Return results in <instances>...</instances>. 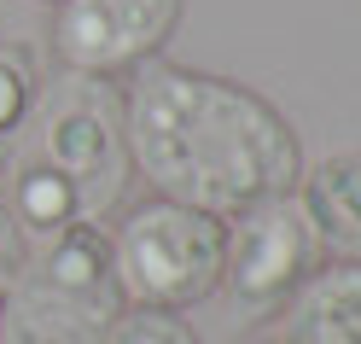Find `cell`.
Listing matches in <instances>:
<instances>
[{
	"instance_id": "cell-4",
	"label": "cell",
	"mask_w": 361,
	"mask_h": 344,
	"mask_svg": "<svg viewBox=\"0 0 361 344\" xmlns=\"http://www.w3.org/2000/svg\"><path fill=\"white\" fill-rule=\"evenodd\" d=\"M24 134L30 141H18V146L41 152L59 175H71L87 222L117 210V198L134 175V158H128V134H123V100L99 76H71L53 94L41 88V105Z\"/></svg>"
},
{
	"instance_id": "cell-7",
	"label": "cell",
	"mask_w": 361,
	"mask_h": 344,
	"mask_svg": "<svg viewBox=\"0 0 361 344\" xmlns=\"http://www.w3.org/2000/svg\"><path fill=\"white\" fill-rule=\"evenodd\" d=\"M6 222L24 251H41L64 227L87 222V210H82V193L71 187V175H59L41 152L18 146L6 164Z\"/></svg>"
},
{
	"instance_id": "cell-12",
	"label": "cell",
	"mask_w": 361,
	"mask_h": 344,
	"mask_svg": "<svg viewBox=\"0 0 361 344\" xmlns=\"http://www.w3.org/2000/svg\"><path fill=\"white\" fill-rule=\"evenodd\" d=\"M245 344H280V338H245Z\"/></svg>"
},
{
	"instance_id": "cell-1",
	"label": "cell",
	"mask_w": 361,
	"mask_h": 344,
	"mask_svg": "<svg viewBox=\"0 0 361 344\" xmlns=\"http://www.w3.org/2000/svg\"><path fill=\"white\" fill-rule=\"evenodd\" d=\"M123 134L134 175H146L157 198L221 222L274 193H298L309 170L298 129L274 100L169 59L134 71L123 94Z\"/></svg>"
},
{
	"instance_id": "cell-8",
	"label": "cell",
	"mask_w": 361,
	"mask_h": 344,
	"mask_svg": "<svg viewBox=\"0 0 361 344\" xmlns=\"http://www.w3.org/2000/svg\"><path fill=\"white\" fill-rule=\"evenodd\" d=\"M280 344H361V263L326 257L286 297Z\"/></svg>"
},
{
	"instance_id": "cell-9",
	"label": "cell",
	"mask_w": 361,
	"mask_h": 344,
	"mask_svg": "<svg viewBox=\"0 0 361 344\" xmlns=\"http://www.w3.org/2000/svg\"><path fill=\"white\" fill-rule=\"evenodd\" d=\"M298 198L309 204L314 227H321L326 257L361 263V152L321 158L314 170H303Z\"/></svg>"
},
{
	"instance_id": "cell-5",
	"label": "cell",
	"mask_w": 361,
	"mask_h": 344,
	"mask_svg": "<svg viewBox=\"0 0 361 344\" xmlns=\"http://www.w3.org/2000/svg\"><path fill=\"white\" fill-rule=\"evenodd\" d=\"M326 263L321 227L298 193H274L251 210L228 216V251H221V286L245 309H280L314 268Z\"/></svg>"
},
{
	"instance_id": "cell-6",
	"label": "cell",
	"mask_w": 361,
	"mask_h": 344,
	"mask_svg": "<svg viewBox=\"0 0 361 344\" xmlns=\"http://www.w3.org/2000/svg\"><path fill=\"white\" fill-rule=\"evenodd\" d=\"M187 0H53V59L71 76H134L164 59Z\"/></svg>"
},
{
	"instance_id": "cell-10",
	"label": "cell",
	"mask_w": 361,
	"mask_h": 344,
	"mask_svg": "<svg viewBox=\"0 0 361 344\" xmlns=\"http://www.w3.org/2000/svg\"><path fill=\"white\" fill-rule=\"evenodd\" d=\"M41 105V71H35V53L18 47V41H0V158L18 152L24 129Z\"/></svg>"
},
{
	"instance_id": "cell-2",
	"label": "cell",
	"mask_w": 361,
	"mask_h": 344,
	"mask_svg": "<svg viewBox=\"0 0 361 344\" xmlns=\"http://www.w3.org/2000/svg\"><path fill=\"white\" fill-rule=\"evenodd\" d=\"M123 309L111 234L76 222L0 286V344H105Z\"/></svg>"
},
{
	"instance_id": "cell-11",
	"label": "cell",
	"mask_w": 361,
	"mask_h": 344,
	"mask_svg": "<svg viewBox=\"0 0 361 344\" xmlns=\"http://www.w3.org/2000/svg\"><path fill=\"white\" fill-rule=\"evenodd\" d=\"M105 344H204L192 333L187 315H169V309H123L111 321Z\"/></svg>"
},
{
	"instance_id": "cell-3",
	"label": "cell",
	"mask_w": 361,
	"mask_h": 344,
	"mask_svg": "<svg viewBox=\"0 0 361 344\" xmlns=\"http://www.w3.org/2000/svg\"><path fill=\"white\" fill-rule=\"evenodd\" d=\"M221 251H228V222L204 216L175 198H140L111 234V263H117V292L128 309H192L221 286Z\"/></svg>"
},
{
	"instance_id": "cell-13",
	"label": "cell",
	"mask_w": 361,
	"mask_h": 344,
	"mask_svg": "<svg viewBox=\"0 0 361 344\" xmlns=\"http://www.w3.org/2000/svg\"><path fill=\"white\" fill-rule=\"evenodd\" d=\"M47 6H53V0H47Z\"/></svg>"
}]
</instances>
